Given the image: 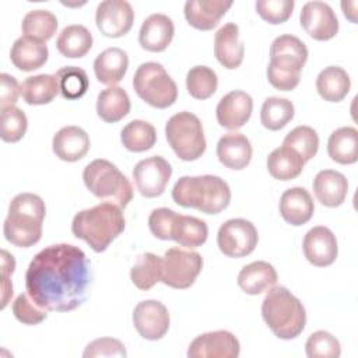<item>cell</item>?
<instances>
[{
	"label": "cell",
	"instance_id": "cell-10",
	"mask_svg": "<svg viewBox=\"0 0 358 358\" xmlns=\"http://www.w3.org/2000/svg\"><path fill=\"white\" fill-rule=\"evenodd\" d=\"M203 268V257L200 253L171 248L162 257L161 281L176 289H186L192 287Z\"/></svg>",
	"mask_w": 358,
	"mask_h": 358
},
{
	"label": "cell",
	"instance_id": "cell-44",
	"mask_svg": "<svg viewBox=\"0 0 358 358\" xmlns=\"http://www.w3.org/2000/svg\"><path fill=\"white\" fill-rule=\"evenodd\" d=\"M305 351L309 358H338L341 355V345L331 333L317 330L306 340Z\"/></svg>",
	"mask_w": 358,
	"mask_h": 358
},
{
	"label": "cell",
	"instance_id": "cell-47",
	"mask_svg": "<svg viewBox=\"0 0 358 358\" xmlns=\"http://www.w3.org/2000/svg\"><path fill=\"white\" fill-rule=\"evenodd\" d=\"M176 215L178 213L166 207L152 210L148 217V227L151 234L162 241L172 239V225L175 222Z\"/></svg>",
	"mask_w": 358,
	"mask_h": 358
},
{
	"label": "cell",
	"instance_id": "cell-35",
	"mask_svg": "<svg viewBox=\"0 0 358 358\" xmlns=\"http://www.w3.org/2000/svg\"><path fill=\"white\" fill-rule=\"evenodd\" d=\"M208 236L207 224L193 215L178 214L172 225V239L185 248L193 249L201 246Z\"/></svg>",
	"mask_w": 358,
	"mask_h": 358
},
{
	"label": "cell",
	"instance_id": "cell-26",
	"mask_svg": "<svg viewBox=\"0 0 358 358\" xmlns=\"http://www.w3.org/2000/svg\"><path fill=\"white\" fill-rule=\"evenodd\" d=\"M49 57V50L45 42L31 36H20L11 46V63L21 71H34L41 69Z\"/></svg>",
	"mask_w": 358,
	"mask_h": 358
},
{
	"label": "cell",
	"instance_id": "cell-9",
	"mask_svg": "<svg viewBox=\"0 0 358 358\" xmlns=\"http://www.w3.org/2000/svg\"><path fill=\"white\" fill-rule=\"evenodd\" d=\"M133 88L143 101L158 109L173 105L178 98L176 83L157 62H145L137 67Z\"/></svg>",
	"mask_w": 358,
	"mask_h": 358
},
{
	"label": "cell",
	"instance_id": "cell-21",
	"mask_svg": "<svg viewBox=\"0 0 358 358\" xmlns=\"http://www.w3.org/2000/svg\"><path fill=\"white\" fill-rule=\"evenodd\" d=\"M232 6V1L224 0H187L185 3V17L187 22L200 31L215 28L220 20Z\"/></svg>",
	"mask_w": 358,
	"mask_h": 358
},
{
	"label": "cell",
	"instance_id": "cell-6",
	"mask_svg": "<svg viewBox=\"0 0 358 358\" xmlns=\"http://www.w3.org/2000/svg\"><path fill=\"white\" fill-rule=\"evenodd\" d=\"M308 60V48L296 36L284 34L270 46V63L266 74L268 83L281 91H292L301 80V70Z\"/></svg>",
	"mask_w": 358,
	"mask_h": 358
},
{
	"label": "cell",
	"instance_id": "cell-37",
	"mask_svg": "<svg viewBox=\"0 0 358 358\" xmlns=\"http://www.w3.org/2000/svg\"><path fill=\"white\" fill-rule=\"evenodd\" d=\"M122 144L133 152H143L157 143L155 127L145 120H131L120 131Z\"/></svg>",
	"mask_w": 358,
	"mask_h": 358
},
{
	"label": "cell",
	"instance_id": "cell-33",
	"mask_svg": "<svg viewBox=\"0 0 358 358\" xmlns=\"http://www.w3.org/2000/svg\"><path fill=\"white\" fill-rule=\"evenodd\" d=\"M56 48L64 57H83L92 48V34L84 25H67L59 34L56 39Z\"/></svg>",
	"mask_w": 358,
	"mask_h": 358
},
{
	"label": "cell",
	"instance_id": "cell-40",
	"mask_svg": "<svg viewBox=\"0 0 358 358\" xmlns=\"http://www.w3.org/2000/svg\"><path fill=\"white\" fill-rule=\"evenodd\" d=\"M55 77L57 80L60 94L66 99L81 98L90 85L85 70L77 66H64L56 71Z\"/></svg>",
	"mask_w": 358,
	"mask_h": 358
},
{
	"label": "cell",
	"instance_id": "cell-49",
	"mask_svg": "<svg viewBox=\"0 0 358 358\" xmlns=\"http://www.w3.org/2000/svg\"><path fill=\"white\" fill-rule=\"evenodd\" d=\"M20 85L15 77L1 73L0 74V108L13 106L18 101L20 95Z\"/></svg>",
	"mask_w": 358,
	"mask_h": 358
},
{
	"label": "cell",
	"instance_id": "cell-48",
	"mask_svg": "<svg viewBox=\"0 0 358 358\" xmlns=\"http://www.w3.org/2000/svg\"><path fill=\"white\" fill-rule=\"evenodd\" d=\"M126 348L122 341L112 337H101L91 341L84 352V358H98V357H126Z\"/></svg>",
	"mask_w": 358,
	"mask_h": 358
},
{
	"label": "cell",
	"instance_id": "cell-23",
	"mask_svg": "<svg viewBox=\"0 0 358 358\" xmlns=\"http://www.w3.org/2000/svg\"><path fill=\"white\" fill-rule=\"evenodd\" d=\"M315 211L310 193L301 186L287 189L280 197V214L285 222L299 227L306 224Z\"/></svg>",
	"mask_w": 358,
	"mask_h": 358
},
{
	"label": "cell",
	"instance_id": "cell-3",
	"mask_svg": "<svg viewBox=\"0 0 358 358\" xmlns=\"http://www.w3.org/2000/svg\"><path fill=\"white\" fill-rule=\"evenodd\" d=\"M172 199L178 206L218 214L228 207L231 189L222 178L215 175L182 176L173 185Z\"/></svg>",
	"mask_w": 358,
	"mask_h": 358
},
{
	"label": "cell",
	"instance_id": "cell-41",
	"mask_svg": "<svg viewBox=\"0 0 358 358\" xmlns=\"http://www.w3.org/2000/svg\"><path fill=\"white\" fill-rule=\"evenodd\" d=\"M217 87V73L208 66H194L186 74L187 92L196 99H207L213 96Z\"/></svg>",
	"mask_w": 358,
	"mask_h": 358
},
{
	"label": "cell",
	"instance_id": "cell-14",
	"mask_svg": "<svg viewBox=\"0 0 358 358\" xmlns=\"http://www.w3.org/2000/svg\"><path fill=\"white\" fill-rule=\"evenodd\" d=\"M133 324L137 333L145 340H159L169 329V313L166 306L155 299L141 301L133 310Z\"/></svg>",
	"mask_w": 358,
	"mask_h": 358
},
{
	"label": "cell",
	"instance_id": "cell-25",
	"mask_svg": "<svg viewBox=\"0 0 358 358\" xmlns=\"http://www.w3.org/2000/svg\"><path fill=\"white\" fill-rule=\"evenodd\" d=\"M312 186L317 201L326 207L341 206L348 192L347 178L341 172L333 169H323L317 172Z\"/></svg>",
	"mask_w": 358,
	"mask_h": 358
},
{
	"label": "cell",
	"instance_id": "cell-16",
	"mask_svg": "<svg viewBox=\"0 0 358 358\" xmlns=\"http://www.w3.org/2000/svg\"><path fill=\"white\" fill-rule=\"evenodd\" d=\"M299 21L305 32L316 41H329L338 32V20L333 8L319 0L303 4Z\"/></svg>",
	"mask_w": 358,
	"mask_h": 358
},
{
	"label": "cell",
	"instance_id": "cell-27",
	"mask_svg": "<svg viewBox=\"0 0 358 358\" xmlns=\"http://www.w3.org/2000/svg\"><path fill=\"white\" fill-rule=\"evenodd\" d=\"M277 282L275 268L263 260L249 263L238 274L239 288L249 295H259L268 291Z\"/></svg>",
	"mask_w": 358,
	"mask_h": 358
},
{
	"label": "cell",
	"instance_id": "cell-46",
	"mask_svg": "<svg viewBox=\"0 0 358 358\" xmlns=\"http://www.w3.org/2000/svg\"><path fill=\"white\" fill-rule=\"evenodd\" d=\"M13 313L17 317V320H20L24 324H38L42 320L46 319L48 312L46 309L38 306L28 294H20L15 301L13 302Z\"/></svg>",
	"mask_w": 358,
	"mask_h": 358
},
{
	"label": "cell",
	"instance_id": "cell-1",
	"mask_svg": "<svg viewBox=\"0 0 358 358\" xmlns=\"http://www.w3.org/2000/svg\"><path fill=\"white\" fill-rule=\"evenodd\" d=\"M90 282V260L78 246L70 243L42 249L25 273L27 294L49 312H70L83 305Z\"/></svg>",
	"mask_w": 358,
	"mask_h": 358
},
{
	"label": "cell",
	"instance_id": "cell-42",
	"mask_svg": "<svg viewBox=\"0 0 358 358\" xmlns=\"http://www.w3.org/2000/svg\"><path fill=\"white\" fill-rule=\"evenodd\" d=\"M282 145L295 150L303 161H310L319 148V136L310 126H296L284 138Z\"/></svg>",
	"mask_w": 358,
	"mask_h": 358
},
{
	"label": "cell",
	"instance_id": "cell-32",
	"mask_svg": "<svg viewBox=\"0 0 358 358\" xmlns=\"http://www.w3.org/2000/svg\"><path fill=\"white\" fill-rule=\"evenodd\" d=\"M130 98L122 87L110 85L96 98V113L106 123L122 120L130 112Z\"/></svg>",
	"mask_w": 358,
	"mask_h": 358
},
{
	"label": "cell",
	"instance_id": "cell-17",
	"mask_svg": "<svg viewBox=\"0 0 358 358\" xmlns=\"http://www.w3.org/2000/svg\"><path fill=\"white\" fill-rule=\"evenodd\" d=\"M302 249L306 260L316 267L333 264L338 255L336 235L323 225L313 227L305 234Z\"/></svg>",
	"mask_w": 358,
	"mask_h": 358
},
{
	"label": "cell",
	"instance_id": "cell-36",
	"mask_svg": "<svg viewBox=\"0 0 358 358\" xmlns=\"http://www.w3.org/2000/svg\"><path fill=\"white\" fill-rule=\"evenodd\" d=\"M162 275V257L147 252L137 257L134 266L130 270L131 282L141 291H148Z\"/></svg>",
	"mask_w": 358,
	"mask_h": 358
},
{
	"label": "cell",
	"instance_id": "cell-38",
	"mask_svg": "<svg viewBox=\"0 0 358 358\" xmlns=\"http://www.w3.org/2000/svg\"><path fill=\"white\" fill-rule=\"evenodd\" d=\"M295 115L294 103L287 98L270 96L267 98L260 110V122L268 130H280L292 120Z\"/></svg>",
	"mask_w": 358,
	"mask_h": 358
},
{
	"label": "cell",
	"instance_id": "cell-22",
	"mask_svg": "<svg viewBox=\"0 0 358 358\" xmlns=\"http://www.w3.org/2000/svg\"><path fill=\"white\" fill-rule=\"evenodd\" d=\"M253 148L249 138L238 131L224 134L217 143V157L220 162L235 171L246 168L252 159Z\"/></svg>",
	"mask_w": 358,
	"mask_h": 358
},
{
	"label": "cell",
	"instance_id": "cell-7",
	"mask_svg": "<svg viewBox=\"0 0 358 358\" xmlns=\"http://www.w3.org/2000/svg\"><path fill=\"white\" fill-rule=\"evenodd\" d=\"M83 180L94 196L113 203L120 208H124L133 199L130 180L108 159L98 158L91 161L84 168Z\"/></svg>",
	"mask_w": 358,
	"mask_h": 358
},
{
	"label": "cell",
	"instance_id": "cell-20",
	"mask_svg": "<svg viewBox=\"0 0 358 358\" xmlns=\"http://www.w3.org/2000/svg\"><path fill=\"white\" fill-rule=\"evenodd\" d=\"M245 46L239 41V28L235 22L224 24L214 36V56L228 70L238 69L243 62Z\"/></svg>",
	"mask_w": 358,
	"mask_h": 358
},
{
	"label": "cell",
	"instance_id": "cell-31",
	"mask_svg": "<svg viewBox=\"0 0 358 358\" xmlns=\"http://www.w3.org/2000/svg\"><path fill=\"white\" fill-rule=\"evenodd\" d=\"M351 88V80L347 71L338 66L324 67L316 78L319 95L329 102L343 101Z\"/></svg>",
	"mask_w": 358,
	"mask_h": 358
},
{
	"label": "cell",
	"instance_id": "cell-15",
	"mask_svg": "<svg viewBox=\"0 0 358 358\" xmlns=\"http://www.w3.org/2000/svg\"><path fill=\"white\" fill-rule=\"evenodd\" d=\"M241 352L239 340L227 330L208 331L197 336L189 345V358H236Z\"/></svg>",
	"mask_w": 358,
	"mask_h": 358
},
{
	"label": "cell",
	"instance_id": "cell-18",
	"mask_svg": "<svg viewBox=\"0 0 358 358\" xmlns=\"http://www.w3.org/2000/svg\"><path fill=\"white\" fill-rule=\"evenodd\" d=\"M253 99L252 96L241 90L225 94L215 109L217 122L220 126L228 130L241 129L252 116Z\"/></svg>",
	"mask_w": 358,
	"mask_h": 358
},
{
	"label": "cell",
	"instance_id": "cell-12",
	"mask_svg": "<svg viewBox=\"0 0 358 358\" xmlns=\"http://www.w3.org/2000/svg\"><path fill=\"white\" fill-rule=\"evenodd\" d=\"M172 168L161 155L141 159L133 168V179L137 190L144 197H158L166 189Z\"/></svg>",
	"mask_w": 358,
	"mask_h": 358
},
{
	"label": "cell",
	"instance_id": "cell-43",
	"mask_svg": "<svg viewBox=\"0 0 358 358\" xmlns=\"http://www.w3.org/2000/svg\"><path fill=\"white\" fill-rule=\"evenodd\" d=\"M28 129V119L17 106H7L1 109V140L6 143L20 141Z\"/></svg>",
	"mask_w": 358,
	"mask_h": 358
},
{
	"label": "cell",
	"instance_id": "cell-19",
	"mask_svg": "<svg viewBox=\"0 0 358 358\" xmlns=\"http://www.w3.org/2000/svg\"><path fill=\"white\" fill-rule=\"evenodd\" d=\"M175 35L173 21L161 13L148 15L140 28L138 42L148 52H162L172 42Z\"/></svg>",
	"mask_w": 358,
	"mask_h": 358
},
{
	"label": "cell",
	"instance_id": "cell-45",
	"mask_svg": "<svg viewBox=\"0 0 358 358\" xmlns=\"http://www.w3.org/2000/svg\"><path fill=\"white\" fill-rule=\"evenodd\" d=\"M257 14L268 24L277 25L285 22L295 7L294 0H259L255 4Z\"/></svg>",
	"mask_w": 358,
	"mask_h": 358
},
{
	"label": "cell",
	"instance_id": "cell-28",
	"mask_svg": "<svg viewBox=\"0 0 358 358\" xmlns=\"http://www.w3.org/2000/svg\"><path fill=\"white\" fill-rule=\"evenodd\" d=\"M129 67V56L120 48H108L94 60V73L99 83L115 85L123 80Z\"/></svg>",
	"mask_w": 358,
	"mask_h": 358
},
{
	"label": "cell",
	"instance_id": "cell-2",
	"mask_svg": "<svg viewBox=\"0 0 358 358\" xmlns=\"http://www.w3.org/2000/svg\"><path fill=\"white\" fill-rule=\"evenodd\" d=\"M123 231L124 217L122 208L109 201L78 211L71 222L73 235L85 241L98 253L105 252Z\"/></svg>",
	"mask_w": 358,
	"mask_h": 358
},
{
	"label": "cell",
	"instance_id": "cell-30",
	"mask_svg": "<svg viewBox=\"0 0 358 358\" xmlns=\"http://www.w3.org/2000/svg\"><path fill=\"white\" fill-rule=\"evenodd\" d=\"M303 158L291 147L281 145L273 150L267 157L268 173L278 180H291L303 171Z\"/></svg>",
	"mask_w": 358,
	"mask_h": 358
},
{
	"label": "cell",
	"instance_id": "cell-11",
	"mask_svg": "<svg viewBox=\"0 0 358 358\" xmlns=\"http://www.w3.org/2000/svg\"><path fill=\"white\" fill-rule=\"evenodd\" d=\"M259 235L256 227L245 218L225 221L217 234V245L227 257H245L257 246Z\"/></svg>",
	"mask_w": 358,
	"mask_h": 358
},
{
	"label": "cell",
	"instance_id": "cell-50",
	"mask_svg": "<svg viewBox=\"0 0 358 358\" xmlns=\"http://www.w3.org/2000/svg\"><path fill=\"white\" fill-rule=\"evenodd\" d=\"M15 260L13 255L7 250H1V275H3V285H1V309H4L8 303V299L13 296V285L8 281V275L14 273Z\"/></svg>",
	"mask_w": 358,
	"mask_h": 358
},
{
	"label": "cell",
	"instance_id": "cell-39",
	"mask_svg": "<svg viewBox=\"0 0 358 358\" xmlns=\"http://www.w3.org/2000/svg\"><path fill=\"white\" fill-rule=\"evenodd\" d=\"M21 29L25 36L46 42L56 34L57 18L49 10H31L24 15Z\"/></svg>",
	"mask_w": 358,
	"mask_h": 358
},
{
	"label": "cell",
	"instance_id": "cell-8",
	"mask_svg": "<svg viewBox=\"0 0 358 358\" xmlns=\"http://www.w3.org/2000/svg\"><path fill=\"white\" fill-rule=\"evenodd\" d=\"M165 136L173 152L183 161H196L206 151V137L200 119L187 110L175 113L165 124Z\"/></svg>",
	"mask_w": 358,
	"mask_h": 358
},
{
	"label": "cell",
	"instance_id": "cell-24",
	"mask_svg": "<svg viewBox=\"0 0 358 358\" xmlns=\"http://www.w3.org/2000/svg\"><path fill=\"white\" fill-rule=\"evenodd\" d=\"M91 143L87 131L78 126L62 127L52 140V148L57 158L66 162L81 159L90 150Z\"/></svg>",
	"mask_w": 358,
	"mask_h": 358
},
{
	"label": "cell",
	"instance_id": "cell-34",
	"mask_svg": "<svg viewBox=\"0 0 358 358\" xmlns=\"http://www.w3.org/2000/svg\"><path fill=\"white\" fill-rule=\"evenodd\" d=\"M20 92L28 105H45L52 102L60 90L55 76L38 74L27 77L20 84Z\"/></svg>",
	"mask_w": 358,
	"mask_h": 358
},
{
	"label": "cell",
	"instance_id": "cell-4",
	"mask_svg": "<svg viewBox=\"0 0 358 358\" xmlns=\"http://www.w3.org/2000/svg\"><path fill=\"white\" fill-rule=\"evenodd\" d=\"M45 214V203L38 194H17L10 201L8 215L3 224L4 238L18 248L34 246L42 238Z\"/></svg>",
	"mask_w": 358,
	"mask_h": 358
},
{
	"label": "cell",
	"instance_id": "cell-5",
	"mask_svg": "<svg viewBox=\"0 0 358 358\" xmlns=\"http://www.w3.org/2000/svg\"><path fill=\"white\" fill-rule=\"evenodd\" d=\"M262 316L268 329L281 340L298 337L306 324L302 302L284 285L270 288L262 303Z\"/></svg>",
	"mask_w": 358,
	"mask_h": 358
},
{
	"label": "cell",
	"instance_id": "cell-29",
	"mask_svg": "<svg viewBox=\"0 0 358 358\" xmlns=\"http://www.w3.org/2000/svg\"><path fill=\"white\" fill-rule=\"evenodd\" d=\"M329 157L341 165H350L358 159V131L355 127L344 126L334 130L327 140Z\"/></svg>",
	"mask_w": 358,
	"mask_h": 358
},
{
	"label": "cell",
	"instance_id": "cell-13",
	"mask_svg": "<svg viewBox=\"0 0 358 358\" xmlns=\"http://www.w3.org/2000/svg\"><path fill=\"white\" fill-rule=\"evenodd\" d=\"M95 22L105 36L120 38L133 27V7L126 0H103L96 7Z\"/></svg>",
	"mask_w": 358,
	"mask_h": 358
}]
</instances>
